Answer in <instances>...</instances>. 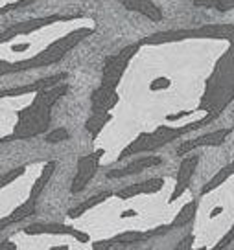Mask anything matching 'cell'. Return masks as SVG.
Segmentation results:
<instances>
[{"label": "cell", "instance_id": "19", "mask_svg": "<svg viewBox=\"0 0 234 250\" xmlns=\"http://www.w3.org/2000/svg\"><path fill=\"white\" fill-rule=\"evenodd\" d=\"M192 241H194V235H187L173 250H194L192 249Z\"/></svg>", "mask_w": 234, "mask_h": 250}, {"label": "cell", "instance_id": "20", "mask_svg": "<svg viewBox=\"0 0 234 250\" xmlns=\"http://www.w3.org/2000/svg\"><path fill=\"white\" fill-rule=\"evenodd\" d=\"M28 4H31V2H9V4H6V6L0 8V15H4V13L11 11V9L19 8V6H28Z\"/></svg>", "mask_w": 234, "mask_h": 250}, {"label": "cell", "instance_id": "2", "mask_svg": "<svg viewBox=\"0 0 234 250\" xmlns=\"http://www.w3.org/2000/svg\"><path fill=\"white\" fill-rule=\"evenodd\" d=\"M140 44H129L124 50H120L118 54L109 55L105 61H103V76H102V86L107 88H115L120 85V81L124 78V74L129 68V62L135 55L139 54Z\"/></svg>", "mask_w": 234, "mask_h": 250}, {"label": "cell", "instance_id": "12", "mask_svg": "<svg viewBox=\"0 0 234 250\" xmlns=\"http://www.w3.org/2000/svg\"><path fill=\"white\" fill-rule=\"evenodd\" d=\"M107 197H111V193H109V191H103V193H100V195H94V197H91V199H87L85 203H81L78 206V208H74V210L69 211V217H72V219L81 217L83 213H87V211L93 210L96 204L103 203V201H105Z\"/></svg>", "mask_w": 234, "mask_h": 250}, {"label": "cell", "instance_id": "4", "mask_svg": "<svg viewBox=\"0 0 234 250\" xmlns=\"http://www.w3.org/2000/svg\"><path fill=\"white\" fill-rule=\"evenodd\" d=\"M103 155H105V149H98V151H94L91 155H85L79 158L78 167H76V175H74V180H72L70 186L72 193H79L89 184V180L93 179L94 173L98 171L100 160H102Z\"/></svg>", "mask_w": 234, "mask_h": 250}, {"label": "cell", "instance_id": "10", "mask_svg": "<svg viewBox=\"0 0 234 250\" xmlns=\"http://www.w3.org/2000/svg\"><path fill=\"white\" fill-rule=\"evenodd\" d=\"M124 6L129 11H137L140 15L148 17L149 21H153V22L163 21V11L153 2H148V0H127V2H124Z\"/></svg>", "mask_w": 234, "mask_h": 250}, {"label": "cell", "instance_id": "11", "mask_svg": "<svg viewBox=\"0 0 234 250\" xmlns=\"http://www.w3.org/2000/svg\"><path fill=\"white\" fill-rule=\"evenodd\" d=\"M234 175V160L231 162V164H227L225 167H221L214 177H212L207 184H205L203 188H201V197H205L207 193H211V191H214L218 186H221L223 182H227V179L229 177H233Z\"/></svg>", "mask_w": 234, "mask_h": 250}, {"label": "cell", "instance_id": "3", "mask_svg": "<svg viewBox=\"0 0 234 250\" xmlns=\"http://www.w3.org/2000/svg\"><path fill=\"white\" fill-rule=\"evenodd\" d=\"M83 15H52V17H45V19H28V21H21V22L9 26L6 30L0 33V44H6L9 41L17 39L21 35H30L33 31L41 30L45 26H50L54 22H69V21H76V19H81Z\"/></svg>", "mask_w": 234, "mask_h": 250}, {"label": "cell", "instance_id": "13", "mask_svg": "<svg viewBox=\"0 0 234 250\" xmlns=\"http://www.w3.org/2000/svg\"><path fill=\"white\" fill-rule=\"evenodd\" d=\"M111 120H113V114H93V116L87 120L85 124V129L89 133L93 134L94 138L98 136V134L103 131V127L109 124Z\"/></svg>", "mask_w": 234, "mask_h": 250}, {"label": "cell", "instance_id": "17", "mask_svg": "<svg viewBox=\"0 0 234 250\" xmlns=\"http://www.w3.org/2000/svg\"><path fill=\"white\" fill-rule=\"evenodd\" d=\"M233 239H234V225L229 228V230H227V234L223 235V237H221V239H219V241L214 245V249H211V250H225L227 247L233 243Z\"/></svg>", "mask_w": 234, "mask_h": 250}, {"label": "cell", "instance_id": "15", "mask_svg": "<svg viewBox=\"0 0 234 250\" xmlns=\"http://www.w3.org/2000/svg\"><path fill=\"white\" fill-rule=\"evenodd\" d=\"M24 173H26V166H19V167H13V169H9V171L2 173V175H0V189L9 186L11 182H15V180L19 179L21 175H24Z\"/></svg>", "mask_w": 234, "mask_h": 250}, {"label": "cell", "instance_id": "21", "mask_svg": "<svg viewBox=\"0 0 234 250\" xmlns=\"http://www.w3.org/2000/svg\"><path fill=\"white\" fill-rule=\"evenodd\" d=\"M0 250H17V245L11 239H4L0 243Z\"/></svg>", "mask_w": 234, "mask_h": 250}, {"label": "cell", "instance_id": "1", "mask_svg": "<svg viewBox=\"0 0 234 250\" xmlns=\"http://www.w3.org/2000/svg\"><path fill=\"white\" fill-rule=\"evenodd\" d=\"M93 31H94V24L93 26H83V28L70 31L63 39L54 41L37 57H30V59H23V61H4V59H0V76L31 70V68H41V66H50V64L57 62L59 59H63L65 54H69L72 48L78 46L79 42L85 39V37H89Z\"/></svg>", "mask_w": 234, "mask_h": 250}, {"label": "cell", "instance_id": "14", "mask_svg": "<svg viewBox=\"0 0 234 250\" xmlns=\"http://www.w3.org/2000/svg\"><path fill=\"white\" fill-rule=\"evenodd\" d=\"M195 208H197V204L192 201V203L185 204L183 208H181V211H177V215L173 217L172 225H170V228H181L185 227L187 223H190L192 219H194L195 215Z\"/></svg>", "mask_w": 234, "mask_h": 250}, {"label": "cell", "instance_id": "6", "mask_svg": "<svg viewBox=\"0 0 234 250\" xmlns=\"http://www.w3.org/2000/svg\"><path fill=\"white\" fill-rule=\"evenodd\" d=\"M120 103V94L115 88H107V86H98L91 96V107H93V114H111V110L118 107Z\"/></svg>", "mask_w": 234, "mask_h": 250}, {"label": "cell", "instance_id": "7", "mask_svg": "<svg viewBox=\"0 0 234 250\" xmlns=\"http://www.w3.org/2000/svg\"><path fill=\"white\" fill-rule=\"evenodd\" d=\"M197 162H199V156H195V155L188 156V158H185V160L181 162L179 171H177V182H175V189H173L172 197H170V203H175L177 199H181V197H183V193L188 189Z\"/></svg>", "mask_w": 234, "mask_h": 250}, {"label": "cell", "instance_id": "5", "mask_svg": "<svg viewBox=\"0 0 234 250\" xmlns=\"http://www.w3.org/2000/svg\"><path fill=\"white\" fill-rule=\"evenodd\" d=\"M233 133V129H218V131H212L209 134H203L199 138H188L177 147V155L183 156L187 153H192L197 147H205V146H221L227 140V136Z\"/></svg>", "mask_w": 234, "mask_h": 250}, {"label": "cell", "instance_id": "9", "mask_svg": "<svg viewBox=\"0 0 234 250\" xmlns=\"http://www.w3.org/2000/svg\"><path fill=\"white\" fill-rule=\"evenodd\" d=\"M163 164V158L161 156H153V155H148V156H142L139 160H135L131 164H127L125 167H117V169H111L109 175L111 179H122V177H127V175H133V173H140L144 169H149V167H155V166Z\"/></svg>", "mask_w": 234, "mask_h": 250}, {"label": "cell", "instance_id": "16", "mask_svg": "<svg viewBox=\"0 0 234 250\" xmlns=\"http://www.w3.org/2000/svg\"><path fill=\"white\" fill-rule=\"evenodd\" d=\"M69 138H70V134H69V131H67L65 127H59V129L52 131L50 134H47V142H50V144H54V142L69 140Z\"/></svg>", "mask_w": 234, "mask_h": 250}, {"label": "cell", "instance_id": "18", "mask_svg": "<svg viewBox=\"0 0 234 250\" xmlns=\"http://www.w3.org/2000/svg\"><path fill=\"white\" fill-rule=\"evenodd\" d=\"M214 6L219 9V11H227V9H234V0H216Z\"/></svg>", "mask_w": 234, "mask_h": 250}, {"label": "cell", "instance_id": "8", "mask_svg": "<svg viewBox=\"0 0 234 250\" xmlns=\"http://www.w3.org/2000/svg\"><path fill=\"white\" fill-rule=\"evenodd\" d=\"M164 188V179H151V180H142V182H135L131 186H125L117 191V197L122 201L133 199V197L144 195V193H157Z\"/></svg>", "mask_w": 234, "mask_h": 250}]
</instances>
